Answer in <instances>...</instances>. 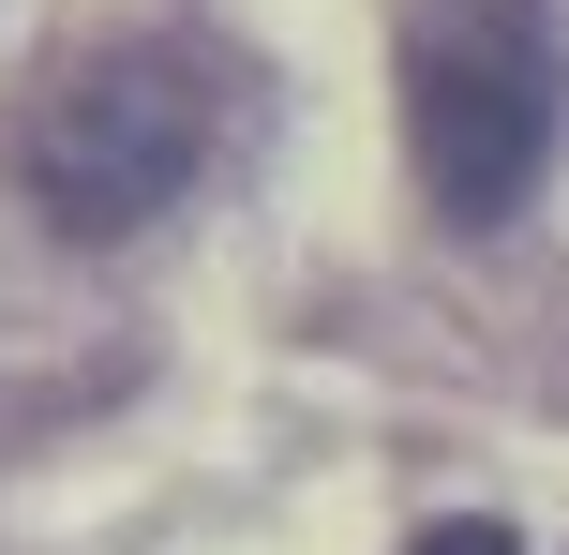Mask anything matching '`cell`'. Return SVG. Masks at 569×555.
Listing matches in <instances>:
<instances>
[{"label": "cell", "instance_id": "6da1fadb", "mask_svg": "<svg viewBox=\"0 0 569 555\" xmlns=\"http://www.w3.org/2000/svg\"><path fill=\"white\" fill-rule=\"evenodd\" d=\"M210 166V76L180 46H90L46 60V90L16 106V196L60 240H136L150 210H180Z\"/></svg>", "mask_w": 569, "mask_h": 555}, {"label": "cell", "instance_id": "7a4b0ae2", "mask_svg": "<svg viewBox=\"0 0 569 555\" xmlns=\"http://www.w3.org/2000/svg\"><path fill=\"white\" fill-rule=\"evenodd\" d=\"M405 150L450 226H510L555 166V30L540 0H420L405 16Z\"/></svg>", "mask_w": 569, "mask_h": 555}, {"label": "cell", "instance_id": "3957f363", "mask_svg": "<svg viewBox=\"0 0 569 555\" xmlns=\"http://www.w3.org/2000/svg\"><path fill=\"white\" fill-rule=\"evenodd\" d=\"M405 555H510V526H435V541H405Z\"/></svg>", "mask_w": 569, "mask_h": 555}]
</instances>
